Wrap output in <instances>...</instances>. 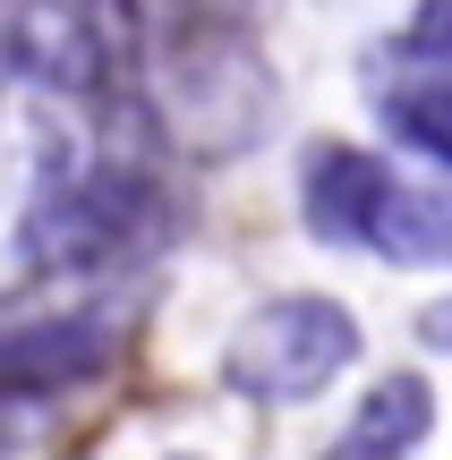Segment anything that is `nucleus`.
Returning a JSON list of instances; mask_svg holds the SVG:
<instances>
[{
	"label": "nucleus",
	"instance_id": "4",
	"mask_svg": "<svg viewBox=\"0 0 452 460\" xmlns=\"http://www.w3.org/2000/svg\"><path fill=\"white\" fill-rule=\"evenodd\" d=\"M393 197H402V180H393L368 146H341V137L307 146V163H299V222L316 230L324 247H368L376 256Z\"/></svg>",
	"mask_w": 452,
	"mask_h": 460
},
{
	"label": "nucleus",
	"instance_id": "2",
	"mask_svg": "<svg viewBox=\"0 0 452 460\" xmlns=\"http://www.w3.org/2000/svg\"><path fill=\"white\" fill-rule=\"evenodd\" d=\"M154 222V188L137 180V171H77V180H60L43 197V214L26 222L34 256L43 264H102L120 256V247H137Z\"/></svg>",
	"mask_w": 452,
	"mask_h": 460
},
{
	"label": "nucleus",
	"instance_id": "8",
	"mask_svg": "<svg viewBox=\"0 0 452 460\" xmlns=\"http://www.w3.org/2000/svg\"><path fill=\"white\" fill-rule=\"evenodd\" d=\"M376 256H385V264H452V180H427V188L402 180Z\"/></svg>",
	"mask_w": 452,
	"mask_h": 460
},
{
	"label": "nucleus",
	"instance_id": "6",
	"mask_svg": "<svg viewBox=\"0 0 452 460\" xmlns=\"http://www.w3.org/2000/svg\"><path fill=\"white\" fill-rule=\"evenodd\" d=\"M111 358V332L94 315H43V324L0 332V393H51V384H85Z\"/></svg>",
	"mask_w": 452,
	"mask_h": 460
},
{
	"label": "nucleus",
	"instance_id": "5",
	"mask_svg": "<svg viewBox=\"0 0 452 460\" xmlns=\"http://www.w3.org/2000/svg\"><path fill=\"white\" fill-rule=\"evenodd\" d=\"M427 435H436V384L393 367V376H376L368 393H359V410L341 418V435L324 444V460H410Z\"/></svg>",
	"mask_w": 452,
	"mask_h": 460
},
{
	"label": "nucleus",
	"instance_id": "9",
	"mask_svg": "<svg viewBox=\"0 0 452 460\" xmlns=\"http://www.w3.org/2000/svg\"><path fill=\"white\" fill-rule=\"evenodd\" d=\"M393 51H402V60H419V68H444V60H452V0H419Z\"/></svg>",
	"mask_w": 452,
	"mask_h": 460
},
{
	"label": "nucleus",
	"instance_id": "10",
	"mask_svg": "<svg viewBox=\"0 0 452 460\" xmlns=\"http://www.w3.org/2000/svg\"><path fill=\"white\" fill-rule=\"evenodd\" d=\"M419 341L427 349H452V298H436V307L419 315Z\"/></svg>",
	"mask_w": 452,
	"mask_h": 460
},
{
	"label": "nucleus",
	"instance_id": "1",
	"mask_svg": "<svg viewBox=\"0 0 452 460\" xmlns=\"http://www.w3.org/2000/svg\"><path fill=\"white\" fill-rule=\"evenodd\" d=\"M359 367V315L324 290L265 298L248 324L222 341V384L265 410H299V401L333 393V376Z\"/></svg>",
	"mask_w": 452,
	"mask_h": 460
},
{
	"label": "nucleus",
	"instance_id": "3",
	"mask_svg": "<svg viewBox=\"0 0 452 460\" xmlns=\"http://www.w3.org/2000/svg\"><path fill=\"white\" fill-rule=\"evenodd\" d=\"M17 60L68 94H102L129 68V17H120V0H26Z\"/></svg>",
	"mask_w": 452,
	"mask_h": 460
},
{
	"label": "nucleus",
	"instance_id": "7",
	"mask_svg": "<svg viewBox=\"0 0 452 460\" xmlns=\"http://www.w3.org/2000/svg\"><path fill=\"white\" fill-rule=\"evenodd\" d=\"M376 111H385V137H393V146H410L419 163H436L444 180H452V77H444V68H419V77L385 85Z\"/></svg>",
	"mask_w": 452,
	"mask_h": 460
}]
</instances>
